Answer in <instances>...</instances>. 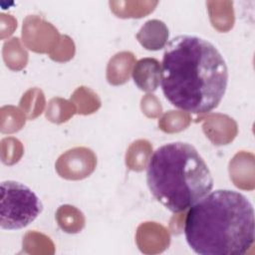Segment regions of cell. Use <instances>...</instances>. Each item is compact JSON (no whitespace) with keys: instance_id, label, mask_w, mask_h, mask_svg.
<instances>
[{"instance_id":"5b68a950","label":"cell","mask_w":255,"mask_h":255,"mask_svg":"<svg viewBox=\"0 0 255 255\" xmlns=\"http://www.w3.org/2000/svg\"><path fill=\"white\" fill-rule=\"evenodd\" d=\"M134 84L145 92H153L160 84L161 66L154 58H142L136 62L132 69Z\"/></svg>"},{"instance_id":"7a4b0ae2","label":"cell","mask_w":255,"mask_h":255,"mask_svg":"<svg viewBox=\"0 0 255 255\" xmlns=\"http://www.w3.org/2000/svg\"><path fill=\"white\" fill-rule=\"evenodd\" d=\"M184 236L199 255H243L255 239L253 204L236 190L210 191L188 208Z\"/></svg>"},{"instance_id":"6da1fadb","label":"cell","mask_w":255,"mask_h":255,"mask_svg":"<svg viewBox=\"0 0 255 255\" xmlns=\"http://www.w3.org/2000/svg\"><path fill=\"white\" fill-rule=\"evenodd\" d=\"M226 62L210 41L178 35L164 47L160 86L165 99L191 114H206L218 107L228 86Z\"/></svg>"},{"instance_id":"277c9868","label":"cell","mask_w":255,"mask_h":255,"mask_svg":"<svg viewBox=\"0 0 255 255\" xmlns=\"http://www.w3.org/2000/svg\"><path fill=\"white\" fill-rule=\"evenodd\" d=\"M0 226L19 230L32 223L42 212L43 203L27 185L15 180L1 182Z\"/></svg>"},{"instance_id":"3957f363","label":"cell","mask_w":255,"mask_h":255,"mask_svg":"<svg viewBox=\"0 0 255 255\" xmlns=\"http://www.w3.org/2000/svg\"><path fill=\"white\" fill-rule=\"evenodd\" d=\"M146 183L159 203L179 213L208 194L214 179L192 144L173 141L160 145L151 153L146 165Z\"/></svg>"}]
</instances>
